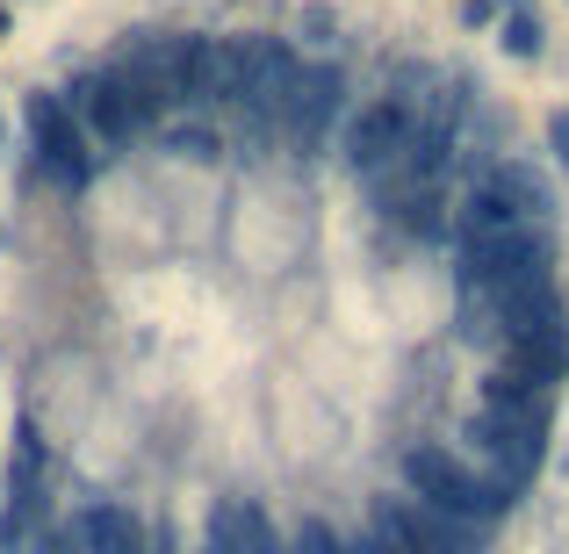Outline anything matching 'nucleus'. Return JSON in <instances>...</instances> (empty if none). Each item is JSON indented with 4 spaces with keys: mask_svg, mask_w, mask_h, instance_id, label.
Wrapping results in <instances>:
<instances>
[{
    "mask_svg": "<svg viewBox=\"0 0 569 554\" xmlns=\"http://www.w3.org/2000/svg\"><path fill=\"white\" fill-rule=\"evenodd\" d=\"M403 490H411L418 504H432V512L461 533V547H469V554H483L490 526L519 504V490H505L498 475L469 469V461H461L455 446H440V440L403 446Z\"/></svg>",
    "mask_w": 569,
    "mask_h": 554,
    "instance_id": "f257e3e1",
    "label": "nucleus"
},
{
    "mask_svg": "<svg viewBox=\"0 0 569 554\" xmlns=\"http://www.w3.org/2000/svg\"><path fill=\"white\" fill-rule=\"evenodd\" d=\"M209 51H217V37H202V29H159V37H130L109 66L123 72V87L152 109V123H167V115L202 109Z\"/></svg>",
    "mask_w": 569,
    "mask_h": 554,
    "instance_id": "f03ea898",
    "label": "nucleus"
},
{
    "mask_svg": "<svg viewBox=\"0 0 569 554\" xmlns=\"http://www.w3.org/2000/svg\"><path fill=\"white\" fill-rule=\"evenodd\" d=\"M22 138H29V173H37L43 188H58V194H87L94 188L101 152L80 130L66 87H29L22 94Z\"/></svg>",
    "mask_w": 569,
    "mask_h": 554,
    "instance_id": "7ed1b4c3",
    "label": "nucleus"
},
{
    "mask_svg": "<svg viewBox=\"0 0 569 554\" xmlns=\"http://www.w3.org/2000/svg\"><path fill=\"white\" fill-rule=\"evenodd\" d=\"M66 101H72V115H80V130L94 138L101 159L130 152L138 138H152V130H159L152 109H144V101L123 87V72H116V66H80L66 80Z\"/></svg>",
    "mask_w": 569,
    "mask_h": 554,
    "instance_id": "20e7f679",
    "label": "nucleus"
},
{
    "mask_svg": "<svg viewBox=\"0 0 569 554\" xmlns=\"http://www.w3.org/2000/svg\"><path fill=\"white\" fill-rule=\"evenodd\" d=\"M43 490H51V446L37 417H22L8 446V483H0V554H22L43 533Z\"/></svg>",
    "mask_w": 569,
    "mask_h": 554,
    "instance_id": "39448f33",
    "label": "nucleus"
},
{
    "mask_svg": "<svg viewBox=\"0 0 569 554\" xmlns=\"http://www.w3.org/2000/svg\"><path fill=\"white\" fill-rule=\"evenodd\" d=\"M411 123L418 115L403 109V101H389V94H376V101H361V109L347 115V130H339V159H347V173L353 181H376V173L389 167V159L403 152V138H411Z\"/></svg>",
    "mask_w": 569,
    "mask_h": 554,
    "instance_id": "423d86ee",
    "label": "nucleus"
},
{
    "mask_svg": "<svg viewBox=\"0 0 569 554\" xmlns=\"http://www.w3.org/2000/svg\"><path fill=\"white\" fill-rule=\"evenodd\" d=\"M339 115H347V72H339L332 58H318V66H303V87H296V109H289V130H281V144L310 159L325 138H332Z\"/></svg>",
    "mask_w": 569,
    "mask_h": 554,
    "instance_id": "0eeeda50",
    "label": "nucleus"
},
{
    "mask_svg": "<svg viewBox=\"0 0 569 554\" xmlns=\"http://www.w3.org/2000/svg\"><path fill=\"white\" fill-rule=\"evenodd\" d=\"M376 533L397 554H469V547H461V533L447 526L432 504H418L411 490H397V497L382 490V497H376Z\"/></svg>",
    "mask_w": 569,
    "mask_h": 554,
    "instance_id": "6e6552de",
    "label": "nucleus"
},
{
    "mask_svg": "<svg viewBox=\"0 0 569 554\" xmlns=\"http://www.w3.org/2000/svg\"><path fill=\"white\" fill-rule=\"evenodd\" d=\"M260 51H267V29H238V37H217L209 51V80H202V109H246L252 94V72H260Z\"/></svg>",
    "mask_w": 569,
    "mask_h": 554,
    "instance_id": "1a4fd4ad",
    "label": "nucleus"
},
{
    "mask_svg": "<svg viewBox=\"0 0 569 554\" xmlns=\"http://www.w3.org/2000/svg\"><path fill=\"white\" fill-rule=\"evenodd\" d=\"M80 541H87V554H152V526H144L138 512H130L123 497H101V504H87L80 518Z\"/></svg>",
    "mask_w": 569,
    "mask_h": 554,
    "instance_id": "9d476101",
    "label": "nucleus"
},
{
    "mask_svg": "<svg viewBox=\"0 0 569 554\" xmlns=\"http://www.w3.org/2000/svg\"><path fill=\"white\" fill-rule=\"evenodd\" d=\"M209 526H223V541L238 554H289V541L274 533V518H267L260 497H217L209 504Z\"/></svg>",
    "mask_w": 569,
    "mask_h": 554,
    "instance_id": "9b49d317",
    "label": "nucleus"
},
{
    "mask_svg": "<svg viewBox=\"0 0 569 554\" xmlns=\"http://www.w3.org/2000/svg\"><path fill=\"white\" fill-rule=\"evenodd\" d=\"M483 181L498 188L505 202L519 209V216L556 223V188H548V173H541V167H527V159H490V167H483Z\"/></svg>",
    "mask_w": 569,
    "mask_h": 554,
    "instance_id": "f8f14e48",
    "label": "nucleus"
},
{
    "mask_svg": "<svg viewBox=\"0 0 569 554\" xmlns=\"http://www.w3.org/2000/svg\"><path fill=\"white\" fill-rule=\"evenodd\" d=\"M498 43H505V58H519V66H541V58H548L541 8H533V0H512V8L498 14Z\"/></svg>",
    "mask_w": 569,
    "mask_h": 554,
    "instance_id": "ddd939ff",
    "label": "nucleus"
},
{
    "mask_svg": "<svg viewBox=\"0 0 569 554\" xmlns=\"http://www.w3.org/2000/svg\"><path fill=\"white\" fill-rule=\"evenodd\" d=\"M159 152H173L181 167H217L223 138L209 123H194V115H167V123H159Z\"/></svg>",
    "mask_w": 569,
    "mask_h": 554,
    "instance_id": "4468645a",
    "label": "nucleus"
},
{
    "mask_svg": "<svg viewBox=\"0 0 569 554\" xmlns=\"http://www.w3.org/2000/svg\"><path fill=\"white\" fill-rule=\"evenodd\" d=\"M289 554H353L347 533L332 526V518H303V526L289 533Z\"/></svg>",
    "mask_w": 569,
    "mask_h": 554,
    "instance_id": "2eb2a0df",
    "label": "nucleus"
},
{
    "mask_svg": "<svg viewBox=\"0 0 569 554\" xmlns=\"http://www.w3.org/2000/svg\"><path fill=\"white\" fill-rule=\"evenodd\" d=\"M296 37H303L310 51H325V43L339 37V14H332V0H303V14H296Z\"/></svg>",
    "mask_w": 569,
    "mask_h": 554,
    "instance_id": "dca6fc26",
    "label": "nucleus"
},
{
    "mask_svg": "<svg viewBox=\"0 0 569 554\" xmlns=\"http://www.w3.org/2000/svg\"><path fill=\"white\" fill-rule=\"evenodd\" d=\"M29 554H87V541H80V526L66 518V526H43L37 541H29Z\"/></svg>",
    "mask_w": 569,
    "mask_h": 554,
    "instance_id": "f3484780",
    "label": "nucleus"
},
{
    "mask_svg": "<svg viewBox=\"0 0 569 554\" xmlns=\"http://www.w3.org/2000/svg\"><path fill=\"white\" fill-rule=\"evenodd\" d=\"M548 159H556V173L569 181V101H562V109H548Z\"/></svg>",
    "mask_w": 569,
    "mask_h": 554,
    "instance_id": "a211bd4d",
    "label": "nucleus"
},
{
    "mask_svg": "<svg viewBox=\"0 0 569 554\" xmlns=\"http://www.w3.org/2000/svg\"><path fill=\"white\" fill-rule=\"evenodd\" d=\"M347 547H353V554H397V547H389V541H382V533H376V526H368V533H361V541H347Z\"/></svg>",
    "mask_w": 569,
    "mask_h": 554,
    "instance_id": "6ab92c4d",
    "label": "nucleus"
},
{
    "mask_svg": "<svg viewBox=\"0 0 569 554\" xmlns=\"http://www.w3.org/2000/svg\"><path fill=\"white\" fill-rule=\"evenodd\" d=\"M202 554H238V547L223 541V526H202Z\"/></svg>",
    "mask_w": 569,
    "mask_h": 554,
    "instance_id": "aec40b11",
    "label": "nucleus"
},
{
    "mask_svg": "<svg viewBox=\"0 0 569 554\" xmlns=\"http://www.w3.org/2000/svg\"><path fill=\"white\" fill-rule=\"evenodd\" d=\"M8 29H14V14H8V8H0V37H8Z\"/></svg>",
    "mask_w": 569,
    "mask_h": 554,
    "instance_id": "412c9836",
    "label": "nucleus"
}]
</instances>
